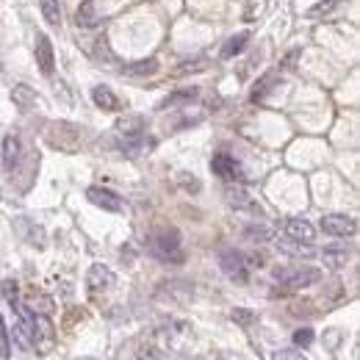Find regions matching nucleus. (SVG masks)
<instances>
[{"mask_svg": "<svg viewBox=\"0 0 360 360\" xmlns=\"http://www.w3.org/2000/svg\"><path fill=\"white\" fill-rule=\"evenodd\" d=\"M12 100H14V106L20 108V111H31L34 106H36V92L31 89V86H14L12 89Z\"/></svg>", "mask_w": 360, "mask_h": 360, "instance_id": "dca6fc26", "label": "nucleus"}, {"mask_svg": "<svg viewBox=\"0 0 360 360\" xmlns=\"http://www.w3.org/2000/svg\"><path fill=\"white\" fill-rule=\"evenodd\" d=\"M338 6H341V0H324V3H319V6H313V9L308 12V17H327V14H333Z\"/></svg>", "mask_w": 360, "mask_h": 360, "instance_id": "b1692460", "label": "nucleus"}, {"mask_svg": "<svg viewBox=\"0 0 360 360\" xmlns=\"http://www.w3.org/2000/svg\"><path fill=\"white\" fill-rule=\"evenodd\" d=\"M202 69H208V58L200 56V58H189V61L178 64L172 75H175V78H186V75H197V72H202Z\"/></svg>", "mask_w": 360, "mask_h": 360, "instance_id": "f3484780", "label": "nucleus"}, {"mask_svg": "<svg viewBox=\"0 0 360 360\" xmlns=\"http://www.w3.org/2000/svg\"><path fill=\"white\" fill-rule=\"evenodd\" d=\"M3 297H6V302H9L12 308H20V297H17V283H14V280H6V283H3Z\"/></svg>", "mask_w": 360, "mask_h": 360, "instance_id": "a878e982", "label": "nucleus"}, {"mask_svg": "<svg viewBox=\"0 0 360 360\" xmlns=\"http://www.w3.org/2000/svg\"><path fill=\"white\" fill-rule=\"evenodd\" d=\"M92 100H95V106L103 108V111H119V108H122L119 97H117L108 86H95V89H92Z\"/></svg>", "mask_w": 360, "mask_h": 360, "instance_id": "f8f14e48", "label": "nucleus"}, {"mask_svg": "<svg viewBox=\"0 0 360 360\" xmlns=\"http://www.w3.org/2000/svg\"><path fill=\"white\" fill-rule=\"evenodd\" d=\"M36 64L45 75H53V67H56V58H53V45L45 34H36Z\"/></svg>", "mask_w": 360, "mask_h": 360, "instance_id": "9d476101", "label": "nucleus"}, {"mask_svg": "<svg viewBox=\"0 0 360 360\" xmlns=\"http://www.w3.org/2000/svg\"><path fill=\"white\" fill-rule=\"evenodd\" d=\"M277 75H280L277 69H269L263 78H258V84H255V86H252V92H250V100H252V103H261V100H263V97H266V95L274 89V84L280 81Z\"/></svg>", "mask_w": 360, "mask_h": 360, "instance_id": "ddd939ff", "label": "nucleus"}, {"mask_svg": "<svg viewBox=\"0 0 360 360\" xmlns=\"http://www.w3.org/2000/svg\"><path fill=\"white\" fill-rule=\"evenodd\" d=\"M78 25L81 28H92V25H97V14H95V0H84L81 3V9H78Z\"/></svg>", "mask_w": 360, "mask_h": 360, "instance_id": "aec40b11", "label": "nucleus"}, {"mask_svg": "<svg viewBox=\"0 0 360 360\" xmlns=\"http://www.w3.org/2000/svg\"><path fill=\"white\" fill-rule=\"evenodd\" d=\"M322 258L330 269H341L346 261H349V250L346 247H324L322 250Z\"/></svg>", "mask_w": 360, "mask_h": 360, "instance_id": "6ab92c4d", "label": "nucleus"}, {"mask_svg": "<svg viewBox=\"0 0 360 360\" xmlns=\"http://www.w3.org/2000/svg\"><path fill=\"white\" fill-rule=\"evenodd\" d=\"M280 244V250L283 252H288V255H313V250H311V244H302V241H291V239H288V241H277Z\"/></svg>", "mask_w": 360, "mask_h": 360, "instance_id": "4be33fe9", "label": "nucleus"}, {"mask_svg": "<svg viewBox=\"0 0 360 360\" xmlns=\"http://www.w3.org/2000/svg\"><path fill=\"white\" fill-rule=\"evenodd\" d=\"M86 197H89L92 205H97V208H103V211H108V213H119V211L125 208L122 197H119L117 191H111V189H103V186L86 189Z\"/></svg>", "mask_w": 360, "mask_h": 360, "instance_id": "423d86ee", "label": "nucleus"}, {"mask_svg": "<svg viewBox=\"0 0 360 360\" xmlns=\"http://www.w3.org/2000/svg\"><path fill=\"white\" fill-rule=\"evenodd\" d=\"M114 272L103 263H95L86 274V285H89V294H100V291H108V288L114 285Z\"/></svg>", "mask_w": 360, "mask_h": 360, "instance_id": "0eeeda50", "label": "nucleus"}, {"mask_svg": "<svg viewBox=\"0 0 360 360\" xmlns=\"http://www.w3.org/2000/svg\"><path fill=\"white\" fill-rule=\"evenodd\" d=\"M219 266H222V272H225L228 277H233V280H239V283H244L247 274H250L247 255L239 252V250H222V252H219Z\"/></svg>", "mask_w": 360, "mask_h": 360, "instance_id": "20e7f679", "label": "nucleus"}, {"mask_svg": "<svg viewBox=\"0 0 360 360\" xmlns=\"http://www.w3.org/2000/svg\"><path fill=\"white\" fill-rule=\"evenodd\" d=\"M200 95V89L197 86H186V89H178V92H172V95H167V100L158 106L161 111H167V108H175V106H186V103H191L194 97Z\"/></svg>", "mask_w": 360, "mask_h": 360, "instance_id": "2eb2a0df", "label": "nucleus"}, {"mask_svg": "<svg viewBox=\"0 0 360 360\" xmlns=\"http://www.w3.org/2000/svg\"><path fill=\"white\" fill-rule=\"evenodd\" d=\"M211 169H213V175H219L222 180H230V183H241V180H244V167H241V161H236V158L228 156V153H216V156L211 158Z\"/></svg>", "mask_w": 360, "mask_h": 360, "instance_id": "7ed1b4c3", "label": "nucleus"}, {"mask_svg": "<svg viewBox=\"0 0 360 360\" xmlns=\"http://www.w3.org/2000/svg\"><path fill=\"white\" fill-rule=\"evenodd\" d=\"M225 200H228V205L236 208V211H250V213L261 211L258 202H255V200L247 194V189H241V186H228V189H225Z\"/></svg>", "mask_w": 360, "mask_h": 360, "instance_id": "1a4fd4ad", "label": "nucleus"}, {"mask_svg": "<svg viewBox=\"0 0 360 360\" xmlns=\"http://www.w3.org/2000/svg\"><path fill=\"white\" fill-rule=\"evenodd\" d=\"M313 344V330L311 327H302L294 333V346H311Z\"/></svg>", "mask_w": 360, "mask_h": 360, "instance_id": "bb28decb", "label": "nucleus"}, {"mask_svg": "<svg viewBox=\"0 0 360 360\" xmlns=\"http://www.w3.org/2000/svg\"><path fill=\"white\" fill-rule=\"evenodd\" d=\"M277 360H302V355H297V352H283Z\"/></svg>", "mask_w": 360, "mask_h": 360, "instance_id": "c756f323", "label": "nucleus"}, {"mask_svg": "<svg viewBox=\"0 0 360 360\" xmlns=\"http://www.w3.org/2000/svg\"><path fill=\"white\" fill-rule=\"evenodd\" d=\"M0 352H3V357L12 355V346H9V335H6V324H3V319H0Z\"/></svg>", "mask_w": 360, "mask_h": 360, "instance_id": "cd10ccee", "label": "nucleus"}, {"mask_svg": "<svg viewBox=\"0 0 360 360\" xmlns=\"http://www.w3.org/2000/svg\"><path fill=\"white\" fill-rule=\"evenodd\" d=\"M20 150H23L20 136L9 133V136L3 139V167H6V169H14V167H17V161H20Z\"/></svg>", "mask_w": 360, "mask_h": 360, "instance_id": "4468645a", "label": "nucleus"}, {"mask_svg": "<svg viewBox=\"0 0 360 360\" xmlns=\"http://www.w3.org/2000/svg\"><path fill=\"white\" fill-rule=\"evenodd\" d=\"M247 45H250V31H241V34L230 36V39L225 42V47H222V58H233V56H239Z\"/></svg>", "mask_w": 360, "mask_h": 360, "instance_id": "a211bd4d", "label": "nucleus"}, {"mask_svg": "<svg viewBox=\"0 0 360 360\" xmlns=\"http://www.w3.org/2000/svg\"><path fill=\"white\" fill-rule=\"evenodd\" d=\"M122 72L128 78H147L158 72V58H141V61H130L122 67Z\"/></svg>", "mask_w": 360, "mask_h": 360, "instance_id": "9b49d317", "label": "nucleus"}, {"mask_svg": "<svg viewBox=\"0 0 360 360\" xmlns=\"http://www.w3.org/2000/svg\"><path fill=\"white\" fill-rule=\"evenodd\" d=\"M283 230L291 241H302V244H313V239H316V228L308 219H288Z\"/></svg>", "mask_w": 360, "mask_h": 360, "instance_id": "6e6552de", "label": "nucleus"}, {"mask_svg": "<svg viewBox=\"0 0 360 360\" xmlns=\"http://www.w3.org/2000/svg\"><path fill=\"white\" fill-rule=\"evenodd\" d=\"M28 308H31V313H42V316H47V313L53 311V302H50L47 297H31V300H28Z\"/></svg>", "mask_w": 360, "mask_h": 360, "instance_id": "393cba45", "label": "nucleus"}, {"mask_svg": "<svg viewBox=\"0 0 360 360\" xmlns=\"http://www.w3.org/2000/svg\"><path fill=\"white\" fill-rule=\"evenodd\" d=\"M42 14H45L47 25H58L61 23V3L58 0H42Z\"/></svg>", "mask_w": 360, "mask_h": 360, "instance_id": "412c9836", "label": "nucleus"}, {"mask_svg": "<svg viewBox=\"0 0 360 360\" xmlns=\"http://www.w3.org/2000/svg\"><path fill=\"white\" fill-rule=\"evenodd\" d=\"M322 230L327 236H335V239H346V236H355L357 233V222L352 216H344V213H327L322 219Z\"/></svg>", "mask_w": 360, "mask_h": 360, "instance_id": "39448f33", "label": "nucleus"}, {"mask_svg": "<svg viewBox=\"0 0 360 360\" xmlns=\"http://www.w3.org/2000/svg\"><path fill=\"white\" fill-rule=\"evenodd\" d=\"M244 236L250 239V241H272L274 236H272V230L269 228H263V225H250L247 230H244Z\"/></svg>", "mask_w": 360, "mask_h": 360, "instance_id": "5701e85b", "label": "nucleus"}, {"mask_svg": "<svg viewBox=\"0 0 360 360\" xmlns=\"http://www.w3.org/2000/svg\"><path fill=\"white\" fill-rule=\"evenodd\" d=\"M274 280L285 291H302V288L316 285L322 280V269H316V266H277Z\"/></svg>", "mask_w": 360, "mask_h": 360, "instance_id": "f03ea898", "label": "nucleus"}, {"mask_svg": "<svg viewBox=\"0 0 360 360\" xmlns=\"http://www.w3.org/2000/svg\"><path fill=\"white\" fill-rule=\"evenodd\" d=\"M147 247L158 261H167V263H180L183 261V241H180V233L175 228L150 233Z\"/></svg>", "mask_w": 360, "mask_h": 360, "instance_id": "f257e3e1", "label": "nucleus"}, {"mask_svg": "<svg viewBox=\"0 0 360 360\" xmlns=\"http://www.w3.org/2000/svg\"><path fill=\"white\" fill-rule=\"evenodd\" d=\"M230 316H233V322H239V324H250V322L255 319V316H252L250 311H241V308H239V311H233Z\"/></svg>", "mask_w": 360, "mask_h": 360, "instance_id": "c85d7f7f", "label": "nucleus"}]
</instances>
